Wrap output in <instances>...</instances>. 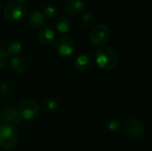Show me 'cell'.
I'll use <instances>...</instances> for the list:
<instances>
[{"mask_svg":"<svg viewBox=\"0 0 152 151\" xmlns=\"http://www.w3.org/2000/svg\"><path fill=\"white\" fill-rule=\"evenodd\" d=\"M95 62L97 66L103 70H112L120 63L118 53L110 47H102L95 53Z\"/></svg>","mask_w":152,"mask_h":151,"instance_id":"6da1fadb","label":"cell"},{"mask_svg":"<svg viewBox=\"0 0 152 151\" xmlns=\"http://www.w3.org/2000/svg\"><path fill=\"white\" fill-rule=\"evenodd\" d=\"M19 131L11 124L0 125V146L5 150H12L19 142Z\"/></svg>","mask_w":152,"mask_h":151,"instance_id":"7a4b0ae2","label":"cell"},{"mask_svg":"<svg viewBox=\"0 0 152 151\" xmlns=\"http://www.w3.org/2000/svg\"><path fill=\"white\" fill-rule=\"evenodd\" d=\"M28 3L25 0H10L4 9V15L9 20H19L28 12Z\"/></svg>","mask_w":152,"mask_h":151,"instance_id":"3957f363","label":"cell"},{"mask_svg":"<svg viewBox=\"0 0 152 151\" xmlns=\"http://www.w3.org/2000/svg\"><path fill=\"white\" fill-rule=\"evenodd\" d=\"M18 111L21 117L26 120H31L38 117L40 108L38 103L31 99H25L19 103Z\"/></svg>","mask_w":152,"mask_h":151,"instance_id":"277c9868","label":"cell"},{"mask_svg":"<svg viewBox=\"0 0 152 151\" xmlns=\"http://www.w3.org/2000/svg\"><path fill=\"white\" fill-rule=\"evenodd\" d=\"M125 132L127 136L133 140H140L145 133V128L142 122L136 117H129L125 122Z\"/></svg>","mask_w":152,"mask_h":151,"instance_id":"5b68a950","label":"cell"},{"mask_svg":"<svg viewBox=\"0 0 152 151\" xmlns=\"http://www.w3.org/2000/svg\"><path fill=\"white\" fill-rule=\"evenodd\" d=\"M110 37V30L104 24H98L93 28L89 34V40L94 45L105 44Z\"/></svg>","mask_w":152,"mask_h":151,"instance_id":"8992f818","label":"cell"},{"mask_svg":"<svg viewBox=\"0 0 152 151\" xmlns=\"http://www.w3.org/2000/svg\"><path fill=\"white\" fill-rule=\"evenodd\" d=\"M55 49L61 57H69L75 52L74 39L69 36H61L55 42Z\"/></svg>","mask_w":152,"mask_h":151,"instance_id":"52a82bcc","label":"cell"},{"mask_svg":"<svg viewBox=\"0 0 152 151\" xmlns=\"http://www.w3.org/2000/svg\"><path fill=\"white\" fill-rule=\"evenodd\" d=\"M21 119L18 109L15 108L4 107L0 110V120L5 122V124H20Z\"/></svg>","mask_w":152,"mask_h":151,"instance_id":"ba28073f","label":"cell"},{"mask_svg":"<svg viewBox=\"0 0 152 151\" xmlns=\"http://www.w3.org/2000/svg\"><path fill=\"white\" fill-rule=\"evenodd\" d=\"M64 11L71 15H77L85 9V3L82 0H67L63 6Z\"/></svg>","mask_w":152,"mask_h":151,"instance_id":"9c48e42d","label":"cell"},{"mask_svg":"<svg viewBox=\"0 0 152 151\" xmlns=\"http://www.w3.org/2000/svg\"><path fill=\"white\" fill-rule=\"evenodd\" d=\"M92 65V57L90 54L83 53L77 56L74 61L75 69L79 72H86Z\"/></svg>","mask_w":152,"mask_h":151,"instance_id":"30bf717a","label":"cell"},{"mask_svg":"<svg viewBox=\"0 0 152 151\" xmlns=\"http://www.w3.org/2000/svg\"><path fill=\"white\" fill-rule=\"evenodd\" d=\"M45 21V17L44 16L43 12L38 10H34L30 12L28 19V23L32 28H39L41 27Z\"/></svg>","mask_w":152,"mask_h":151,"instance_id":"8fae6325","label":"cell"},{"mask_svg":"<svg viewBox=\"0 0 152 151\" xmlns=\"http://www.w3.org/2000/svg\"><path fill=\"white\" fill-rule=\"evenodd\" d=\"M71 28V20L67 16H62L55 22V28L61 34L67 33Z\"/></svg>","mask_w":152,"mask_h":151,"instance_id":"7c38bea8","label":"cell"},{"mask_svg":"<svg viewBox=\"0 0 152 151\" xmlns=\"http://www.w3.org/2000/svg\"><path fill=\"white\" fill-rule=\"evenodd\" d=\"M10 65H11V68L12 69L13 71H15L16 73H20V74L24 73L26 71V69H27L26 61L23 58L19 57V56L13 57L11 60Z\"/></svg>","mask_w":152,"mask_h":151,"instance_id":"4fadbf2b","label":"cell"},{"mask_svg":"<svg viewBox=\"0 0 152 151\" xmlns=\"http://www.w3.org/2000/svg\"><path fill=\"white\" fill-rule=\"evenodd\" d=\"M55 37V33L51 28H44L38 34V40L44 44H50Z\"/></svg>","mask_w":152,"mask_h":151,"instance_id":"5bb4252c","label":"cell"},{"mask_svg":"<svg viewBox=\"0 0 152 151\" xmlns=\"http://www.w3.org/2000/svg\"><path fill=\"white\" fill-rule=\"evenodd\" d=\"M22 49V45L19 41H13L11 44H9L8 47H7V53L8 55H12L16 57L18 54L20 53Z\"/></svg>","mask_w":152,"mask_h":151,"instance_id":"9a60e30c","label":"cell"},{"mask_svg":"<svg viewBox=\"0 0 152 151\" xmlns=\"http://www.w3.org/2000/svg\"><path fill=\"white\" fill-rule=\"evenodd\" d=\"M58 105H59V103H58V101L56 99L50 98V99L45 101V102L44 104V109L47 114H50V113L54 112L57 109Z\"/></svg>","mask_w":152,"mask_h":151,"instance_id":"2e32d148","label":"cell"},{"mask_svg":"<svg viewBox=\"0 0 152 151\" xmlns=\"http://www.w3.org/2000/svg\"><path fill=\"white\" fill-rule=\"evenodd\" d=\"M57 11H58L57 6L55 4H50L45 7L44 11H43V14L45 18H52L56 15Z\"/></svg>","mask_w":152,"mask_h":151,"instance_id":"e0dca14e","label":"cell"},{"mask_svg":"<svg viewBox=\"0 0 152 151\" xmlns=\"http://www.w3.org/2000/svg\"><path fill=\"white\" fill-rule=\"evenodd\" d=\"M9 61V55L7 52L2 48H0V70L4 69Z\"/></svg>","mask_w":152,"mask_h":151,"instance_id":"ac0fdd59","label":"cell"},{"mask_svg":"<svg viewBox=\"0 0 152 151\" xmlns=\"http://www.w3.org/2000/svg\"><path fill=\"white\" fill-rule=\"evenodd\" d=\"M0 93L5 98H9L12 96V91L8 84L3 83V84H0Z\"/></svg>","mask_w":152,"mask_h":151,"instance_id":"d6986e66","label":"cell"},{"mask_svg":"<svg viewBox=\"0 0 152 151\" xmlns=\"http://www.w3.org/2000/svg\"><path fill=\"white\" fill-rule=\"evenodd\" d=\"M94 21V17L93 16L92 13L90 12H87V13H85L82 17V23L85 27H89L91 26Z\"/></svg>","mask_w":152,"mask_h":151,"instance_id":"ffe728a7","label":"cell"},{"mask_svg":"<svg viewBox=\"0 0 152 151\" xmlns=\"http://www.w3.org/2000/svg\"><path fill=\"white\" fill-rule=\"evenodd\" d=\"M120 128V122L118 120H111L107 124V129L110 132H117Z\"/></svg>","mask_w":152,"mask_h":151,"instance_id":"44dd1931","label":"cell"},{"mask_svg":"<svg viewBox=\"0 0 152 151\" xmlns=\"http://www.w3.org/2000/svg\"><path fill=\"white\" fill-rule=\"evenodd\" d=\"M1 10H2V4H1V1H0V12H1Z\"/></svg>","mask_w":152,"mask_h":151,"instance_id":"7402d4cb","label":"cell"},{"mask_svg":"<svg viewBox=\"0 0 152 151\" xmlns=\"http://www.w3.org/2000/svg\"><path fill=\"white\" fill-rule=\"evenodd\" d=\"M0 104H1V101H0Z\"/></svg>","mask_w":152,"mask_h":151,"instance_id":"603a6c76","label":"cell"}]
</instances>
